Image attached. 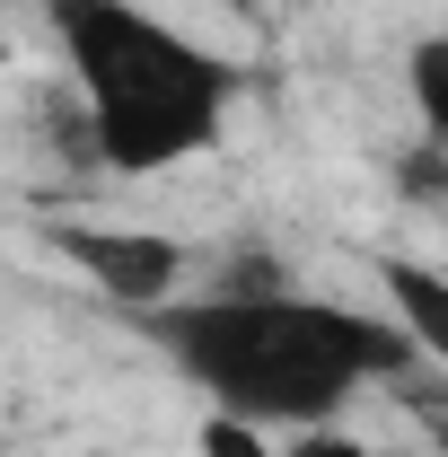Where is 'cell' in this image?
Returning <instances> with one entry per match:
<instances>
[{"label": "cell", "mask_w": 448, "mask_h": 457, "mask_svg": "<svg viewBox=\"0 0 448 457\" xmlns=\"http://www.w3.org/2000/svg\"><path fill=\"white\" fill-rule=\"evenodd\" d=\"M54 27L71 88L88 106V150L114 176H159L203 150H220L237 71L212 45L176 36L141 0H36Z\"/></svg>", "instance_id": "obj_2"}, {"label": "cell", "mask_w": 448, "mask_h": 457, "mask_svg": "<svg viewBox=\"0 0 448 457\" xmlns=\"http://www.w3.org/2000/svg\"><path fill=\"white\" fill-rule=\"evenodd\" d=\"M203 457H273V449L255 440V422H228V413H212V422H203Z\"/></svg>", "instance_id": "obj_6"}, {"label": "cell", "mask_w": 448, "mask_h": 457, "mask_svg": "<svg viewBox=\"0 0 448 457\" xmlns=\"http://www.w3.org/2000/svg\"><path fill=\"white\" fill-rule=\"evenodd\" d=\"M0 45H9V18H0Z\"/></svg>", "instance_id": "obj_8"}, {"label": "cell", "mask_w": 448, "mask_h": 457, "mask_svg": "<svg viewBox=\"0 0 448 457\" xmlns=\"http://www.w3.org/2000/svg\"><path fill=\"white\" fill-rule=\"evenodd\" d=\"M413 106H422V141H448V36L413 45Z\"/></svg>", "instance_id": "obj_5"}, {"label": "cell", "mask_w": 448, "mask_h": 457, "mask_svg": "<svg viewBox=\"0 0 448 457\" xmlns=\"http://www.w3.org/2000/svg\"><path fill=\"white\" fill-rule=\"evenodd\" d=\"M290 457H369V449H361V440H335V431L317 422V431H299V440H290Z\"/></svg>", "instance_id": "obj_7"}, {"label": "cell", "mask_w": 448, "mask_h": 457, "mask_svg": "<svg viewBox=\"0 0 448 457\" xmlns=\"http://www.w3.org/2000/svg\"><path fill=\"white\" fill-rule=\"evenodd\" d=\"M378 290H395V317H404V335L422 343L431 361H448V282L431 264H378Z\"/></svg>", "instance_id": "obj_4"}, {"label": "cell", "mask_w": 448, "mask_h": 457, "mask_svg": "<svg viewBox=\"0 0 448 457\" xmlns=\"http://www.w3.org/2000/svg\"><path fill=\"white\" fill-rule=\"evenodd\" d=\"M123 317L212 396V413L255 431H317L369 378L440 370L395 317L299 299V290H203V299H150Z\"/></svg>", "instance_id": "obj_1"}, {"label": "cell", "mask_w": 448, "mask_h": 457, "mask_svg": "<svg viewBox=\"0 0 448 457\" xmlns=\"http://www.w3.org/2000/svg\"><path fill=\"white\" fill-rule=\"evenodd\" d=\"M62 255L106 290L114 308H150V299H176L185 282V246L168 228H97V220H54L45 228Z\"/></svg>", "instance_id": "obj_3"}, {"label": "cell", "mask_w": 448, "mask_h": 457, "mask_svg": "<svg viewBox=\"0 0 448 457\" xmlns=\"http://www.w3.org/2000/svg\"><path fill=\"white\" fill-rule=\"evenodd\" d=\"M88 457H106V449H88Z\"/></svg>", "instance_id": "obj_9"}]
</instances>
